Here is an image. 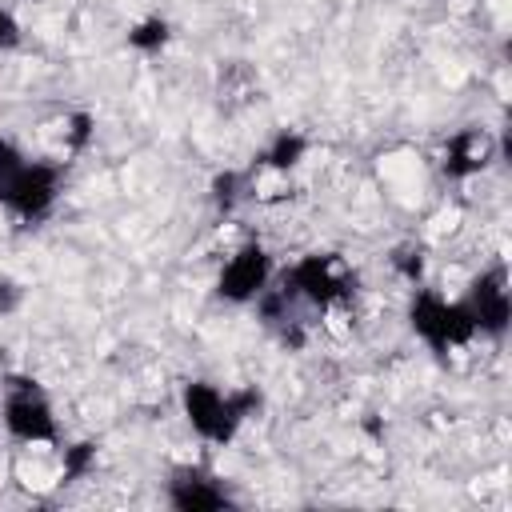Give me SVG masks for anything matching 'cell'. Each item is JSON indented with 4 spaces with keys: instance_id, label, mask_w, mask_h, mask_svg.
Masks as SVG:
<instances>
[{
    "instance_id": "7",
    "label": "cell",
    "mask_w": 512,
    "mask_h": 512,
    "mask_svg": "<svg viewBox=\"0 0 512 512\" xmlns=\"http://www.w3.org/2000/svg\"><path fill=\"white\" fill-rule=\"evenodd\" d=\"M464 308L472 312L476 336L500 340L508 332V324H512V288H508L504 264H492L480 276H472V284L464 292Z\"/></svg>"
},
{
    "instance_id": "5",
    "label": "cell",
    "mask_w": 512,
    "mask_h": 512,
    "mask_svg": "<svg viewBox=\"0 0 512 512\" xmlns=\"http://www.w3.org/2000/svg\"><path fill=\"white\" fill-rule=\"evenodd\" d=\"M0 424H4L8 440H16V444H60L56 412H52L48 396L36 388V380H28V376H8Z\"/></svg>"
},
{
    "instance_id": "2",
    "label": "cell",
    "mask_w": 512,
    "mask_h": 512,
    "mask_svg": "<svg viewBox=\"0 0 512 512\" xmlns=\"http://www.w3.org/2000/svg\"><path fill=\"white\" fill-rule=\"evenodd\" d=\"M180 408H184V420L188 428L204 440V444H232L236 432L248 424V416L260 408V392L256 388H236V392H224L220 384L212 380H188L180 388Z\"/></svg>"
},
{
    "instance_id": "12",
    "label": "cell",
    "mask_w": 512,
    "mask_h": 512,
    "mask_svg": "<svg viewBox=\"0 0 512 512\" xmlns=\"http://www.w3.org/2000/svg\"><path fill=\"white\" fill-rule=\"evenodd\" d=\"M244 192H248V172H220L212 180V204L220 212H232L244 200Z\"/></svg>"
},
{
    "instance_id": "3",
    "label": "cell",
    "mask_w": 512,
    "mask_h": 512,
    "mask_svg": "<svg viewBox=\"0 0 512 512\" xmlns=\"http://www.w3.org/2000/svg\"><path fill=\"white\" fill-rule=\"evenodd\" d=\"M408 328L436 356H448V352H456V348H464V344L476 340V324H472V312L464 308V300H448L436 288H416L412 292Z\"/></svg>"
},
{
    "instance_id": "14",
    "label": "cell",
    "mask_w": 512,
    "mask_h": 512,
    "mask_svg": "<svg viewBox=\"0 0 512 512\" xmlns=\"http://www.w3.org/2000/svg\"><path fill=\"white\" fill-rule=\"evenodd\" d=\"M392 264L400 268V276H404V280L420 284V272H424V256H420V248H400V252L392 256Z\"/></svg>"
},
{
    "instance_id": "13",
    "label": "cell",
    "mask_w": 512,
    "mask_h": 512,
    "mask_svg": "<svg viewBox=\"0 0 512 512\" xmlns=\"http://www.w3.org/2000/svg\"><path fill=\"white\" fill-rule=\"evenodd\" d=\"M96 468V440H76L64 448V468L60 480H84Z\"/></svg>"
},
{
    "instance_id": "6",
    "label": "cell",
    "mask_w": 512,
    "mask_h": 512,
    "mask_svg": "<svg viewBox=\"0 0 512 512\" xmlns=\"http://www.w3.org/2000/svg\"><path fill=\"white\" fill-rule=\"evenodd\" d=\"M272 276H276L272 252H268L264 244L248 240V244H240V248L224 260V268H220V276H216V296L228 300V304H252V300L272 284Z\"/></svg>"
},
{
    "instance_id": "1",
    "label": "cell",
    "mask_w": 512,
    "mask_h": 512,
    "mask_svg": "<svg viewBox=\"0 0 512 512\" xmlns=\"http://www.w3.org/2000/svg\"><path fill=\"white\" fill-rule=\"evenodd\" d=\"M64 188V168L52 160H32L20 144L0 136V204L20 224H40L52 216Z\"/></svg>"
},
{
    "instance_id": "11",
    "label": "cell",
    "mask_w": 512,
    "mask_h": 512,
    "mask_svg": "<svg viewBox=\"0 0 512 512\" xmlns=\"http://www.w3.org/2000/svg\"><path fill=\"white\" fill-rule=\"evenodd\" d=\"M168 20L164 16H144V20H136L132 28H128V48H136V52H160L164 44H168Z\"/></svg>"
},
{
    "instance_id": "8",
    "label": "cell",
    "mask_w": 512,
    "mask_h": 512,
    "mask_svg": "<svg viewBox=\"0 0 512 512\" xmlns=\"http://www.w3.org/2000/svg\"><path fill=\"white\" fill-rule=\"evenodd\" d=\"M168 504L180 512H220L232 504V492L204 468H176L168 480Z\"/></svg>"
},
{
    "instance_id": "9",
    "label": "cell",
    "mask_w": 512,
    "mask_h": 512,
    "mask_svg": "<svg viewBox=\"0 0 512 512\" xmlns=\"http://www.w3.org/2000/svg\"><path fill=\"white\" fill-rule=\"evenodd\" d=\"M492 160H496V136L488 128H460L456 136H448L440 168L448 180H468L484 172Z\"/></svg>"
},
{
    "instance_id": "17",
    "label": "cell",
    "mask_w": 512,
    "mask_h": 512,
    "mask_svg": "<svg viewBox=\"0 0 512 512\" xmlns=\"http://www.w3.org/2000/svg\"><path fill=\"white\" fill-rule=\"evenodd\" d=\"M20 40H24L20 20L8 8H0V48H20Z\"/></svg>"
},
{
    "instance_id": "16",
    "label": "cell",
    "mask_w": 512,
    "mask_h": 512,
    "mask_svg": "<svg viewBox=\"0 0 512 512\" xmlns=\"http://www.w3.org/2000/svg\"><path fill=\"white\" fill-rule=\"evenodd\" d=\"M20 304H24V288L16 284V280H0V316H12V312H20Z\"/></svg>"
},
{
    "instance_id": "4",
    "label": "cell",
    "mask_w": 512,
    "mask_h": 512,
    "mask_svg": "<svg viewBox=\"0 0 512 512\" xmlns=\"http://www.w3.org/2000/svg\"><path fill=\"white\" fill-rule=\"evenodd\" d=\"M284 292L296 296L300 304L312 308H336L344 300H352L356 292V272L348 268V260L340 252H308L300 256L284 276H280Z\"/></svg>"
},
{
    "instance_id": "15",
    "label": "cell",
    "mask_w": 512,
    "mask_h": 512,
    "mask_svg": "<svg viewBox=\"0 0 512 512\" xmlns=\"http://www.w3.org/2000/svg\"><path fill=\"white\" fill-rule=\"evenodd\" d=\"M68 124H72V132H68V144H72V152H80V148L92 140V124H96V120H92L88 112H76Z\"/></svg>"
},
{
    "instance_id": "10",
    "label": "cell",
    "mask_w": 512,
    "mask_h": 512,
    "mask_svg": "<svg viewBox=\"0 0 512 512\" xmlns=\"http://www.w3.org/2000/svg\"><path fill=\"white\" fill-rule=\"evenodd\" d=\"M308 156V136L304 132H296V128H280L268 144H264V152H260V168H272V172H292L300 160Z\"/></svg>"
}]
</instances>
